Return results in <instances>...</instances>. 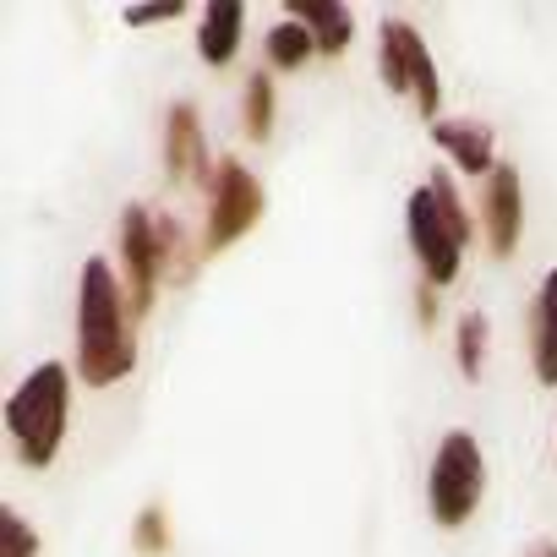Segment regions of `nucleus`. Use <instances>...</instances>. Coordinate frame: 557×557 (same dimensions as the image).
Instances as JSON below:
<instances>
[{
    "label": "nucleus",
    "mask_w": 557,
    "mask_h": 557,
    "mask_svg": "<svg viewBox=\"0 0 557 557\" xmlns=\"http://www.w3.org/2000/svg\"><path fill=\"white\" fill-rule=\"evenodd\" d=\"M72 372L77 383L115 388L137 372V312L126 301L115 257H88L77 268V318H72Z\"/></svg>",
    "instance_id": "1"
},
{
    "label": "nucleus",
    "mask_w": 557,
    "mask_h": 557,
    "mask_svg": "<svg viewBox=\"0 0 557 557\" xmlns=\"http://www.w3.org/2000/svg\"><path fill=\"white\" fill-rule=\"evenodd\" d=\"M72 394H77V372L66 361H39L28 367V377L7 394L0 405V426H7L12 459L23 470H50L66 448V426H72Z\"/></svg>",
    "instance_id": "2"
},
{
    "label": "nucleus",
    "mask_w": 557,
    "mask_h": 557,
    "mask_svg": "<svg viewBox=\"0 0 557 557\" xmlns=\"http://www.w3.org/2000/svg\"><path fill=\"white\" fill-rule=\"evenodd\" d=\"M486 497V454L470 426H448L426 465V513L437 530H465Z\"/></svg>",
    "instance_id": "3"
},
{
    "label": "nucleus",
    "mask_w": 557,
    "mask_h": 557,
    "mask_svg": "<svg viewBox=\"0 0 557 557\" xmlns=\"http://www.w3.org/2000/svg\"><path fill=\"white\" fill-rule=\"evenodd\" d=\"M202 197H208V213H202V257L230 251V246H235L240 235H251L257 219L268 213V191H262V181L251 175V164H246L240 153H219V164H213Z\"/></svg>",
    "instance_id": "4"
},
{
    "label": "nucleus",
    "mask_w": 557,
    "mask_h": 557,
    "mask_svg": "<svg viewBox=\"0 0 557 557\" xmlns=\"http://www.w3.org/2000/svg\"><path fill=\"white\" fill-rule=\"evenodd\" d=\"M115 268H121V285L137 318L153 312V296L164 285V257H159V208L148 202H126L115 219Z\"/></svg>",
    "instance_id": "5"
},
{
    "label": "nucleus",
    "mask_w": 557,
    "mask_h": 557,
    "mask_svg": "<svg viewBox=\"0 0 557 557\" xmlns=\"http://www.w3.org/2000/svg\"><path fill=\"white\" fill-rule=\"evenodd\" d=\"M405 235H410V251H416L421 278H426L432 290H448L454 278L465 273V251H470V240L443 219V208H437V197H432L426 181H421V186L410 191V202H405Z\"/></svg>",
    "instance_id": "6"
},
{
    "label": "nucleus",
    "mask_w": 557,
    "mask_h": 557,
    "mask_svg": "<svg viewBox=\"0 0 557 557\" xmlns=\"http://www.w3.org/2000/svg\"><path fill=\"white\" fill-rule=\"evenodd\" d=\"M475 219H481V240H486L492 257H513L519 251V240H524V175L508 159L481 181Z\"/></svg>",
    "instance_id": "7"
},
{
    "label": "nucleus",
    "mask_w": 557,
    "mask_h": 557,
    "mask_svg": "<svg viewBox=\"0 0 557 557\" xmlns=\"http://www.w3.org/2000/svg\"><path fill=\"white\" fill-rule=\"evenodd\" d=\"M164 175L181 186H208L213 159H208V132H202V110L191 99L164 110Z\"/></svg>",
    "instance_id": "8"
},
{
    "label": "nucleus",
    "mask_w": 557,
    "mask_h": 557,
    "mask_svg": "<svg viewBox=\"0 0 557 557\" xmlns=\"http://www.w3.org/2000/svg\"><path fill=\"white\" fill-rule=\"evenodd\" d=\"M426 55H432V45H426V34L410 17H394V12L377 17V77H383L388 94L416 99V77H421Z\"/></svg>",
    "instance_id": "9"
},
{
    "label": "nucleus",
    "mask_w": 557,
    "mask_h": 557,
    "mask_svg": "<svg viewBox=\"0 0 557 557\" xmlns=\"http://www.w3.org/2000/svg\"><path fill=\"white\" fill-rule=\"evenodd\" d=\"M432 148L448 153V164H454L459 175H470L475 186L503 164V159H497V137H492V126L475 121V115H443V121L432 126Z\"/></svg>",
    "instance_id": "10"
},
{
    "label": "nucleus",
    "mask_w": 557,
    "mask_h": 557,
    "mask_svg": "<svg viewBox=\"0 0 557 557\" xmlns=\"http://www.w3.org/2000/svg\"><path fill=\"white\" fill-rule=\"evenodd\" d=\"M524 339H530V372H535V383L541 388H557V262L541 273V285L530 296Z\"/></svg>",
    "instance_id": "11"
},
{
    "label": "nucleus",
    "mask_w": 557,
    "mask_h": 557,
    "mask_svg": "<svg viewBox=\"0 0 557 557\" xmlns=\"http://www.w3.org/2000/svg\"><path fill=\"white\" fill-rule=\"evenodd\" d=\"M240 39H246V7L240 0H208L197 12V61L202 66H213V72L235 66Z\"/></svg>",
    "instance_id": "12"
},
{
    "label": "nucleus",
    "mask_w": 557,
    "mask_h": 557,
    "mask_svg": "<svg viewBox=\"0 0 557 557\" xmlns=\"http://www.w3.org/2000/svg\"><path fill=\"white\" fill-rule=\"evenodd\" d=\"M285 17L301 23L318 39V55H329V61H339L356 45V12L339 7V0H285Z\"/></svg>",
    "instance_id": "13"
},
{
    "label": "nucleus",
    "mask_w": 557,
    "mask_h": 557,
    "mask_svg": "<svg viewBox=\"0 0 557 557\" xmlns=\"http://www.w3.org/2000/svg\"><path fill=\"white\" fill-rule=\"evenodd\" d=\"M262 61H268V72H278V77H290V72H307L312 61H318V39L301 28V23H290V17H278L268 34H262Z\"/></svg>",
    "instance_id": "14"
},
{
    "label": "nucleus",
    "mask_w": 557,
    "mask_h": 557,
    "mask_svg": "<svg viewBox=\"0 0 557 557\" xmlns=\"http://www.w3.org/2000/svg\"><path fill=\"white\" fill-rule=\"evenodd\" d=\"M273 126H278V88H273V72L257 66L246 77V88H240V132L251 143H268Z\"/></svg>",
    "instance_id": "15"
},
{
    "label": "nucleus",
    "mask_w": 557,
    "mask_h": 557,
    "mask_svg": "<svg viewBox=\"0 0 557 557\" xmlns=\"http://www.w3.org/2000/svg\"><path fill=\"white\" fill-rule=\"evenodd\" d=\"M486 350H492V318H486L481 307L459 312V323H454V367H459L465 383H481Z\"/></svg>",
    "instance_id": "16"
},
{
    "label": "nucleus",
    "mask_w": 557,
    "mask_h": 557,
    "mask_svg": "<svg viewBox=\"0 0 557 557\" xmlns=\"http://www.w3.org/2000/svg\"><path fill=\"white\" fill-rule=\"evenodd\" d=\"M197 251H202V246H191V240H186L181 219L159 208V257H164V278L186 285V278H191V268H197Z\"/></svg>",
    "instance_id": "17"
},
{
    "label": "nucleus",
    "mask_w": 557,
    "mask_h": 557,
    "mask_svg": "<svg viewBox=\"0 0 557 557\" xmlns=\"http://www.w3.org/2000/svg\"><path fill=\"white\" fill-rule=\"evenodd\" d=\"M0 557H45V535L17 503L0 508Z\"/></svg>",
    "instance_id": "18"
},
{
    "label": "nucleus",
    "mask_w": 557,
    "mask_h": 557,
    "mask_svg": "<svg viewBox=\"0 0 557 557\" xmlns=\"http://www.w3.org/2000/svg\"><path fill=\"white\" fill-rule=\"evenodd\" d=\"M132 552H137V557H164V552H170V519H164L159 503H148V508L137 513V524H132Z\"/></svg>",
    "instance_id": "19"
},
{
    "label": "nucleus",
    "mask_w": 557,
    "mask_h": 557,
    "mask_svg": "<svg viewBox=\"0 0 557 557\" xmlns=\"http://www.w3.org/2000/svg\"><path fill=\"white\" fill-rule=\"evenodd\" d=\"M186 17V0H164V7H126L121 23L126 28H159V23H181Z\"/></svg>",
    "instance_id": "20"
},
{
    "label": "nucleus",
    "mask_w": 557,
    "mask_h": 557,
    "mask_svg": "<svg viewBox=\"0 0 557 557\" xmlns=\"http://www.w3.org/2000/svg\"><path fill=\"white\" fill-rule=\"evenodd\" d=\"M437 296H443V290H432V285H426V278H421V285H416V323H421L426 334H432V329H437V318H443V307H437Z\"/></svg>",
    "instance_id": "21"
},
{
    "label": "nucleus",
    "mask_w": 557,
    "mask_h": 557,
    "mask_svg": "<svg viewBox=\"0 0 557 557\" xmlns=\"http://www.w3.org/2000/svg\"><path fill=\"white\" fill-rule=\"evenodd\" d=\"M519 557H557V541H552V535H541V541H530Z\"/></svg>",
    "instance_id": "22"
},
{
    "label": "nucleus",
    "mask_w": 557,
    "mask_h": 557,
    "mask_svg": "<svg viewBox=\"0 0 557 557\" xmlns=\"http://www.w3.org/2000/svg\"><path fill=\"white\" fill-rule=\"evenodd\" d=\"M552 465H557V454H552Z\"/></svg>",
    "instance_id": "23"
}]
</instances>
